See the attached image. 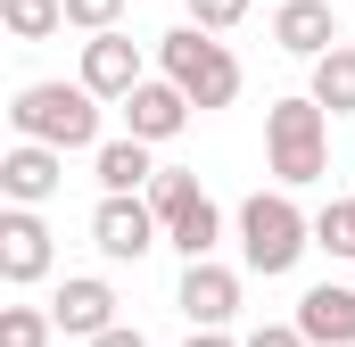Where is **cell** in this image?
<instances>
[{"mask_svg": "<svg viewBox=\"0 0 355 347\" xmlns=\"http://www.w3.org/2000/svg\"><path fill=\"white\" fill-rule=\"evenodd\" d=\"M232 223H240V264L265 273V281L297 273V257L314 248V215L297 207V190H248Z\"/></svg>", "mask_w": 355, "mask_h": 347, "instance_id": "obj_1", "label": "cell"}, {"mask_svg": "<svg viewBox=\"0 0 355 347\" xmlns=\"http://www.w3.org/2000/svg\"><path fill=\"white\" fill-rule=\"evenodd\" d=\"M8 133L33 149H99V99L83 83H25L8 99Z\"/></svg>", "mask_w": 355, "mask_h": 347, "instance_id": "obj_2", "label": "cell"}, {"mask_svg": "<svg viewBox=\"0 0 355 347\" xmlns=\"http://www.w3.org/2000/svg\"><path fill=\"white\" fill-rule=\"evenodd\" d=\"M265 158H272V190H314L331 174V116L306 91L265 108Z\"/></svg>", "mask_w": 355, "mask_h": 347, "instance_id": "obj_3", "label": "cell"}, {"mask_svg": "<svg viewBox=\"0 0 355 347\" xmlns=\"http://www.w3.org/2000/svg\"><path fill=\"white\" fill-rule=\"evenodd\" d=\"M157 67H166V83H174L198 116H215V108L240 99V58H232V42H215V33H198V25L157 33Z\"/></svg>", "mask_w": 355, "mask_h": 347, "instance_id": "obj_4", "label": "cell"}, {"mask_svg": "<svg viewBox=\"0 0 355 347\" xmlns=\"http://www.w3.org/2000/svg\"><path fill=\"white\" fill-rule=\"evenodd\" d=\"M157 240H166V223H157L149 198H99V207H91V248L107 264H141Z\"/></svg>", "mask_w": 355, "mask_h": 347, "instance_id": "obj_5", "label": "cell"}, {"mask_svg": "<svg viewBox=\"0 0 355 347\" xmlns=\"http://www.w3.org/2000/svg\"><path fill=\"white\" fill-rule=\"evenodd\" d=\"M50 264H58L50 223H42L33 207H8V215H0V281H8V289H33V281H50Z\"/></svg>", "mask_w": 355, "mask_h": 347, "instance_id": "obj_6", "label": "cell"}, {"mask_svg": "<svg viewBox=\"0 0 355 347\" xmlns=\"http://www.w3.org/2000/svg\"><path fill=\"white\" fill-rule=\"evenodd\" d=\"M75 83H83L91 99H116V108H124L132 91L149 83L141 42H132V33H99V42H83V75H75Z\"/></svg>", "mask_w": 355, "mask_h": 347, "instance_id": "obj_7", "label": "cell"}, {"mask_svg": "<svg viewBox=\"0 0 355 347\" xmlns=\"http://www.w3.org/2000/svg\"><path fill=\"white\" fill-rule=\"evenodd\" d=\"M50 323L67 331V339H99V331H116V289L99 281V273H67L58 281V298H50Z\"/></svg>", "mask_w": 355, "mask_h": 347, "instance_id": "obj_8", "label": "cell"}, {"mask_svg": "<svg viewBox=\"0 0 355 347\" xmlns=\"http://www.w3.org/2000/svg\"><path fill=\"white\" fill-rule=\"evenodd\" d=\"M174 306L198 323V331H223V323L240 314V273H232V264H215V257H207V264H182Z\"/></svg>", "mask_w": 355, "mask_h": 347, "instance_id": "obj_9", "label": "cell"}, {"mask_svg": "<svg viewBox=\"0 0 355 347\" xmlns=\"http://www.w3.org/2000/svg\"><path fill=\"white\" fill-rule=\"evenodd\" d=\"M58 190H67V158H58V149L17 141V149L0 158V198H8V207H33V215H42V198H58Z\"/></svg>", "mask_w": 355, "mask_h": 347, "instance_id": "obj_10", "label": "cell"}, {"mask_svg": "<svg viewBox=\"0 0 355 347\" xmlns=\"http://www.w3.org/2000/svg\"><path fill=\"white\" fill-rule=\"evenodd\" d=\"M190 116H198V108H190V99L166 83V75H149V83L124 99V133H132V141H149V149L182 141V124H190Z\"/></svg>", "mask_w": 355, "mask_h": 347, "instance_id": "obj_11", "label": "cell"}, {"mask_svg": "<svg viewBox=\"0 0 355 347\" xmlns=\"http://www.w3.org/2000/svg\"><path fill=\"white\" fill-rule=\"evenodd\" d=\"M272 42L314 67V58L339 50V8H331V0H281V8H272Z\"/></svg>", "mask_w": 355, "mask_h": 347, "instance_id": "obj_12", "label": "cell"}, {"mask_svg": "<svg viewBox=\"0 0 355 347\" xmlns=\"http://www.w3.org/2000/svg\"><path fill=\"white\" fill-rule=\"evenodd\" d=\"M289 323L306 331V347H355V281H314Z\"/></svg>", "mask_w": 355, "mask_h": 347, "instance_id": "obj_13", "label": "cell"}, {"mask_svg": "<svg viewBox=\"0 0 355 347\" xmlns=\"http://www.w3.org/2000/svg\"><path fill=\"white\" fill-rule=\"evenodd\" d=\"M91 174H99V198H141V190H149L166 166L149 158V141L116 133V141H99V149H91Z\"/></svg>", "mask_w": 355, "mask_h": 347, "instance_id": "obj_14", "label": "cell"}, {"mask_svg": "<svg viewBox=\"0 0 355 347\" xmlns=\"http://www.w3.org/2000/svg\"><path fill=\"white\" fill-rule=\"evenodd\" d=\"M306 99L322 108V116H355V42H339L331 58H314V83Z\"/></svg>", "mask_w": 355, "mask_h": 347, "instance_id": "obj_15", "label": "cell"}, {"mask_svg": "<svg viewBox=\"0 0 355 347\" xmlns=\"http://www.w3.org/2000/svg\"><path fill=\"white\" fill-rule=\"evenodd\" d=\"M166 248H182V264H207L215 248H223V207H215V198H198L182 223H166Z\"/></svg>", "mask_w": 355, "mask_h": 347, "instance_id": "obj_16", "label": "cell"}, {"mask_svg": "<svg viewBox=\"0 0 355 347\" xmlns=\"http://www.w3.org/2000/svg\"><path fill=\"white\" fill-rule=\"evenodd\" d=\"M0 25L17 42H50V33H67V0H0Z\"/></svg>", "mask_w": 355, "mask_h": 347, "instance_id": "obj_17", "label": "cell"}, {"mask_svg": "<svg viewBox=\"0 0 355 347\" xmlns=\"http://www.w3.org/2000/svg\"><path fill=\"white\" fill-rule=\"evenodd\" d=\"M141 198L157 207V223H182V215H190V207H198L207 190H198V174H182V166H166V174H157V182H149V190H141Z\"/></svg>", "mask_w": 355, "mask_h": 347, "instance_id": "obj_18", "label": "cell"}, {"mask_svg": "<svg viewBox=\"0 0 355 347\" xmlns=\"http://www.w3.org/2000/svg\"><path fill=\"white\" fill-rule=\"evenodd\" d=\"M50 339H58L50 306H0V347H50Z\"/></svg>", "mask_w": 355, "mask_h": 347, "instance_id": "obj_19", "label": "cell"}, {"mask_svg": "<svg viewBox=\"0 0 355 347\" xmlns=\"http://www.w3.org/2000/svg\"><path fill=\"white\" fill-rule=\"evenodd\" d=\"M314 248H331V257L355 264V198H331V207L314 215Z\"/></svg>", "mask_w": 355, "mask_h": 347, "instance_id": "obj_20", "label": "cell"}, {"mask_svg": "<svg viewBox=\"0 0 355 347\" xmlns=\"http://www.w3.org/2000/svg\"><path fill=\"white\" fill-rule=\"evenodd\" d=\"M116 17H124V0H67V25L91 33V42H99V33H124Z\"/></svg>", "mask_w": 355, "mask_h": 347, "instance_id": "obj_21", "label": "cell"}, {"mask_svg": "<svg viewBox=\"0 0 355 347\" xmlns=\"http://www.w3.org/2000/svg\"><path fill=\"white\" fill-rule=\"evenodd\" d=\"M240 17H248V0H190V25H198V33H215V42H223Z\"/></svg>", "mask_w": 355, "mask_h": 347, "instance_id": "obj_22", "label": "cell"}, {"mask_svg": "<svg viewBox=\"0 0 355 347\" xmlns=\"http://www.w3.org/2000/svg\"><path fill=\"white\" fill-rule=\"evenodd\" d=\"M240 347H306V331H297V323H257Z\"/></svg>", "mask_w": 355, "mask_h": 347, "instance_id": "obj_23", "label": "cell"}, {"mask_svg": "<svg viewBox=\"0 0 355 347\" xmlns=\"http://www.w3.org/2000/svg\"><path fill=\"white\" fill-rule=\"evenodd\" d=\"M91 347H149V339H141L132 323H116V331H99V339H91Z\"/></svg>", "mask_w": 355, "mask_h": 347, "instance_id": "obj_24", "label": "cell"}, {"mask_svg": "<svg viewBox=\"0 0 355 347\" xmlns=\"http://www.w3.org/2000/svg\"><path fill=\"white\" fill-rule=\"evenodd\" d=\"M182 347H240V339H223V331H198V339H182Z\"/></svg>", "mask_w": 355, "mask_h": 347, "instance_id": "obj_25", "label": "cell"}, {"mask_svg": "<svg viewBox=\"0 0 355 347\" xmlns=\"http://www.w3.org/2000/svg\"><path fill=\"white\" fill-rule=\"evenodd\" d=\"M272 8H281V0H272Z\"/></svg>", "mask_w": 355, "mask_h": 347, "instance_id": "obj_26", "label": "cell"}]
</instances>
